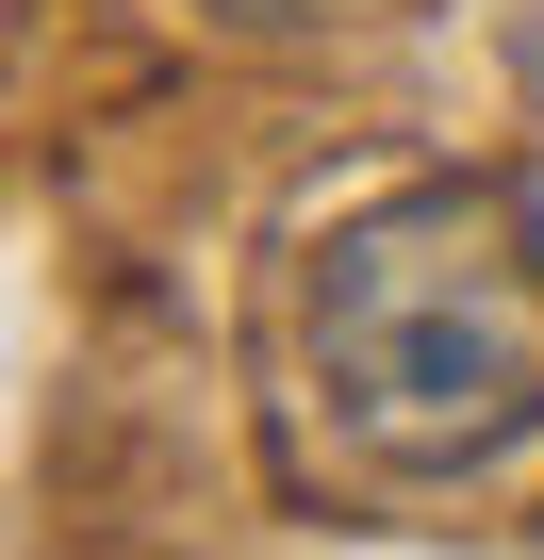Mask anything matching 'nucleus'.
Wrapping results in <instances>:
<instances>
[{
	"label": "nucleus",
	"mask_w": 544,
	"mask_h": 560,
	"mask_svg": "<svg viewBox=\"0 0 544 560\" xmlns=\"http://www.w3.org/2000/svg\"><path fill=\"white\" fill-rule=\"evenodd\" d=\"M314 396L347 445L462 478L544 429V214L511 182H413L314 247Z\"/></svg>",
	"instance_id": "obj_1"
},
{
	"label": "nucleus",
	"mask_w": 544,
	"mask_h": 560,
	"mask_svg": "<svg viewBox=\"0 0 544 560\" xmlns=\"http://www.w3.org/2000/svg\"><path fill=\"white\" fill-rule=\"evenodd\" d=\"M215 18H314V0H215Z\"/></svg>",
	"instance_id": "obj_2"
}]
</instances>
